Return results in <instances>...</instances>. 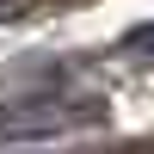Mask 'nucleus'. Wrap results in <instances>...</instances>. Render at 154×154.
Here are the masks:
<instances>
[{
    "label": "nucleus",
    "instance_id": "f257e3e1",
    "mask_svg": "<svg viewBox=\"0 0 154 154\" xmlns=\"http://www.w3.org/2000/svg\"><path fill=\"white\" fill-rule=\"evenodd\" d=\"M93 117H99L93 99H74V93H31V99L0 105V142H19V136H62V130L93 123Z\"/></svg>",
    "mask_w": 154,
    "mask_h": 154
},
{
    "label": "nucleus",
    "instance_id": "f03ea898",
    "mask_svg": "<svg viewBox=\"0 0 154 154\" xmlns=\"http://www.w3.org/2000/svg\"><path fill=\"white\" fill-rule=\"evenodd\" d=\"M117 56H123V62H136V68H154V25H136V31H123Z\"/></svg>",
    "mask_w": 154,
    "mask_h": 154
}]
</instances>
